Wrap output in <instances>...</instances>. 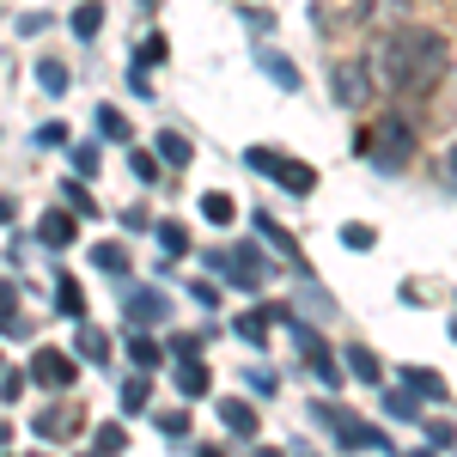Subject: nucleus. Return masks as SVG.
Segmentation results:
<instances>
[{
    "instance_id": "21",
    "label": "nucleus",
    "mask_w": 457,
    "mask_h": 457,
    "mask_svg": "<svg viewBox=\"0 0 457 457\" xmlns=\"http://www.w3.org/2000/svg\"><path fill=\"white\" fill-rule=\"evenodd\" d=\"M129 360H135V366H146V372H153V366H159V360H165V348H159V342H153V336H146V329H135V323H129Z\"/></svg>"
},
{
    "instance_id": "32",
    "label": "nucleus",
    "mask_w": 457,
    "mask_h": 457,
    "mask_svg": "<svg viewBox=\"0 0 457 457\" xmlns=\"http://www.w3.org/2000/svg\"><path fill=\"white\" fill-rule=\"evenodd\" d=\"M159 165H165L159 153H141V146H129V171L141 177V183H159Z\"/></svg>"
},
{
    "instance_id": "43",
    "label": "nucleus",
    "mask_w": 457,
    "mask_h": 457,
    "mask_svg": "<svg viewBox=\"0 0 457 457\" xmlns=\"http://www.w3.org/2000/svg\"><path fill=\"white\" fill-rule=\"evenodd\" d=\"M19 390H25V378H19V372H0V396H6V403H19Z\"/></svg>"
},
{
    "instance_id": "24",
    "label": "nucleus",
    "mask_w": 457,
    "mask_h": 457,
    "mask_svg": "<svg viewBox=\"0 0 457 457\" xmlns=\"http://www.w3.org/2000/svg\"><path fill=\"white\" fill-rule=\"evenodd\" d=\"M0 329L6 336H25V317H19V287L0 281Z\"/></svg>"
},
{
    "instance_id": "20",
    "label": "nucleus",
    "mask_w": 457,
    "mask_h": 457,
    "mask_svg": "<svg viewBox=\"0 0 457 457\" xmlns=\"http://www.w3.org/2000/svg\"><path fill=\"white\" fill-rule=\"evenodd\" d=\"M153 153H159V159H165V165H177V171H183V165H189V159H195V146H189V135H177V129H165V135H159V146H153Z\"/></svg>"
},
{
    "instance_id": "44",
    "label": "nucleus",
    "mask_w": 457,
    "mask_h": 457,
    "mask_svg": "<svg viewBox=\"0 0 457 457\" xmlns=\"http://www.w3.org/2000/svg\"><path fill=\"white\" fill-rule=\"evenodd\" d=\"M129 86H135V98H146V92H153V86H146V68H141V62L129 68Z\"/></svg>"
},
{
    "instance_id": "42",
    "label": "nucleus",
    "mask_w": 457,
    "mask_h": 457,
    "mask_svg": "<svg viewBox=\"0 0 457 457\" xmlns=\"http://www.w3.org/2000/svg\"><path fill=\"white\" fill-rule=\"evenodd\" d=\"M153 220H146V208H122V232H146Z\"/></svg>"
},
{
    "instance_id": "17",
    "label": "nucleus",
    "mask_w": 457,
    "mask_h": 457,
    "mask_svg": "<svg viewBox=\"0 0 457 457\" xmlns=\"http://www.w3.org/2000/svg\"><path fill=\"white\" fill-rule=\"evenodd\" d=\"M256 62H262V73H269V79H275V86H281V92H299V68H293V62H287L281 49H262V55H256Z\"/></svg>"
},
{
    "instance_id": "13",
    "label": "nucleus",
    "mask_w": 457,
    "mask_h": 457,
    "mask_svg": "<svg viewBox=\"0 0 457 457\" xmlns=\"http://www.w3.org/2000/svg\"><path fill=\"white\" fill-rule=\"evenodd\" d=\"M256 232H262L269 245L281 250V256H287V262H293V269H305V256H299V238L287 232V226H281V220H275V213H256Z\"/></svg>"
},
{
    "instance_id": "34",
    "label": "nucleus",
    "mask_w": 457,
    "mask_h": 457,
    "mask_svg": "<svg viewBox=\"0 0 457 457\" xmlns=\"http://www.w3.org/2000/svg\"><path fill=\"white\" fill-rule=\"evenodd\" d=\"M342 245H348V250H372V245H378V232H372L366 220H348V226H342Z\"/></svg>"
},
{
    "instance_id": "4",
    "label": "nucleus",
    "mask_w": 457,
    "mask_h": 457,
    "mask_svg": "<svg viewBox=\"0 0 457 457\" xmlns=\"http://www.w3.org/2000/svg\"><path fill=\"white\" fill-rule=\"evenodd\" d=\"M317 421L329 427L348 452H390V433L378 421H353L348 409H336V403H317Z\"/></svg>"
},
{
    "instance_id": "5",
    "label": "nucleus",
    "mask_w": 457,
    "mask_h": 457,
    "mask_svg": "<svg viewBox=\"0 0 457 457\" xmlns=\"http://www.w3.org/2000/svg\"><path fill=\"white\" fill-rule=\"evenodd\" d=\"M329 86H336L342 110H366L378 79H372V68H366V62H336V68H329Z\"/></svg>"
},
{
    "instance_id": "47",
    "label": "nucleus",
    "mask_w": 457,
    "mask_h": 457,
    "mask_svg": "<svg viewBox=\"0 0 457 457\" xmlns=\"http://www.w3.org/2000/svg\"><path fill=\"white\" fill-rule=\"evenodd\" d=\"M6 445H12V427H6V421H0V452H6Z\"/></svg>"
},
{
    "instance_id": "7",
    "label": "nucleus",
    "mask_w": 457,
    "mask_h": 457,
    "mask_svg": "<svg viewBox=\"0 0 457 457\" xmlns=\"http://www.w3.org/2000/svg\"><path fill=\"white\" fill-rule=\"evenodd\" d=\"M226 281L245 287V293H256V287L269 281V256H262L256 245H232L226 250Z\"/></svg>"
},
{
    "instance_id": "30",
    "label": "nucleus",
    "mask_w": 457,
    "mask_h": 457,
    "mask_svg": "<svg viewBox=\"0 0 457 457\" xmlns=\"http://www.w3.org/2000/svg\"><path fill=\"white\" fill-rule=\"evenodd\" d=\"M62 202H68L73 213H86V220H92V213H98V202H92V189H86V183H79V177H68V183H62Z\"/></svg>"
},
{
    "instance_id": "29",
    "label": "nucleus",
    "mask_w": 457,
    "mask_h": 457,
    "mask_svg": "<svg viewBox=\"0 0 457 457\" xmlns=\"http://www.w3.org/2000/svg\"><path fill=\"white\" fill-rule=\"evenodd\" d=\"M73 37H98V25H104V6L98 0H86V6H73Z\"/></svg>"
},
{
    "instance_id": "6",
    "label": "nucleus",
    "mask_w": 457,
    "mask_h": 457,
    "mask_svg": "<svg viewBox=\"0 0 457 457\" xmlns=\"http://www.w3.org/2000/svg\"><path fill=\"white\" fill-rule=\"evenodd\" d=\"M31 378L43 390H68L73 378H79V353L73 348H37L31 353Z\"/></svg>"
},
{
    "instance_id": "25",
    "label": "nucleus",
    "mask_w": 457,
    "mask_h": 457,
    "mask_svg": "<svg viewBox=\"0 0 457 457\" xmlns=\"http://www.w3.org/2000/svg\"><path fill=\"white\" fill-rule=\"evenodd\" d=\"M403 385L415 390V396H433V403L445 396V378H439V372H427V366H409V372H403Z\"/></svg>"
},
{
    "instance_id": "40",
    "label": "nucleus",
    "mask_w": 457,
    "mask_h": 457,
    "mask_svg": "<svg viewBox=\"0 0 457 457\" xmlns=\"http://www.w3.org/2000/svg\"><path fill=\"white\" fill-rule=\"evenodd\" d=\"M189 299H195V305H208V312H213V305H220V287H213V281H189Z\"/></svg>"
},
{
    "instance_id": "31",
    "label": "nucleus",
    "mask_w": 457,
    "mask_h": 457,
    "mask_svg": "<svg viewBox=\"0 0 457 457\" xmlns=\"http://www.w3.org/2000/svg\"><path fill=\"white\" fill-rule=\"evenodd\" d=\"M37 86H43L49 98H62V92H68V68H62V62H37Z\"/></svg>"
},
{
    "instance_id": "38",
    "label": "nucleus",
    "mask_w": 457,
    "mask_h": 457,
    "mask_svg": "<svg viewBox=\"0 0 457 457\" xmlns=\"http://www.w3.org/2000/svg\"><path fill=\"white\" fill-rule=\"evenodd\" d=\"M159 433H165V439H189V409H171V415H159Z\"/></svg>"
},
{
    "instance_id": "49",
    "label": "nucleus",
    "mask_w": 457,
    "mask_h": 457,
    "mask_svg": "<svg viewBox=\"0 0 457 457\" xmlns=\"http://www.w3.org/2000/svg\"><path fill=\"white\" fill-rule=\"evenodd\" d=\"M0 372H6V360H0Z\"/></svg>"
},
{
    "instance_id": "14",
    "label": "nucleus",
    "mask_w": 457,
    "mask_h": 457,
    "mask_svg": "<svg viewBox=\"0 0 457 457\" xmlns=\"http://www.w3.org/2000/svg\"><path fill=\"white\" fill-rule=\"evenodd\" d=\"M73 353H79V360H92V366H104V360H110V336L98 329V323H86V317H79V329H73Z\"/></svg>"
},
{
    "instance_id": "11",
    "label": "nucleus",
    "mask_w": 457,
    "mask_h": 457,
    "mask_svg": "<svg viewBox=\"0 0 457 457\" xmlns=\"http://www.w3.org/2000/svg\"><path fill=\"white\" fill-rule=\"evenodd\" d=\"M37 238H43L49 250H68L73 238H79V213L73 208H49L43 220H37Z\"/></svg>"
},
{
    "instance_id": "3",
    "label": "nucleus",
    "mask_w": 457,
    "mask_h": 457,
    "mask_svg": "<svg viewBox=\"0 0 457 457\" xmlns=\"http://www.w3.org/2000/svg\"><path fill=\"white\" fill-rule=\"evenodd\" d=\"M245 165H250V171H262V177H275L287 195H312V189H317L312 165H299L293 153H275V146H245Z\"/></svg>"
},
{
    "instance_id": "26",
    "label": "nucleus",
    "mask_w": 457,
    "mask_h": 457,
    "mask_svg": "<svg viewBox=\"0 0 457 457\" xmlns=\"http://www.w3.org/2000/svg\"><path fill=\"white\" fill-rule=\"evenodd\" d=\"M98 135H104V141H135L129 116H122V110H110V104H98Z\"/></svg>"
},
{
    "instance_id": "2",
    "label": "nucleus",
    "mask_w": 457,
    "mask_h": 457,
    "mask_svg": "<svg viewBox=\"0 0 457 457\" xmlns=\"http://www.w3.org/2000/svg\"><path fill=\"white\" fill-rule=\"evenodd\" d=\"M415 146H421L415 116H409V110H385V116H378V135H372V153H378L372 165H378V171H409Z\"/></svg>"
},
{
    "instance_id": "35",
    "label": "nucleus",
    "mask_w": 457,
    "mask_h": 457,
    "mask_svg": "<svg viewBox=\"0 0 457 457\" xmlns=\"http://www.w3.org/2000/svg\"><path fill=\"white\" fill-rule=\"evenodd\" d=\"M92 262H98L104 275H122V269H129V250H122V245H98V250H92Z\"/></svg>"
},
{
    "instance_id": "22",
    "label": "nucleus",
    "mask_w": 457,
    "mask_h": 457,
    "mask_svg": "<svg viewBox=\"0 0 457 457\" xmlns=\"http://www.w3.org/2000/svg\"><path fill=\"white\" fill-rule=\"evenodd\" d=\"M68 159H73V177H86V183L98 177V165H104V153H98V141H73V146H68Z\"/></svg>"
},
{
    "instance_id": "45",
    "label": "nucleus",
    "mask_w": 457,
    "mask_h": 457,
    "mask_svg": "<svg viewBox=\"0 0 457 457\" xmlns=\"http://www.w3.org/2000/svg\"><path fill=\"white\" fill-rule=\"evenodd\" d=\"M12 220H19V202H12V195H0V226H12Z\"/></svg>"
},
{
    "instance_id": "19",
    "label": "nucleus",
    "mask_w": 457,
    "mask_h": 457,
    "mask_svg": "<svg viewBox=\"0 0 457 457\" xmlns=\"http://www.w3.org/2000/svg\"><path fill=\"white\" fill-rule=\"evenodd\" d=\"M55 312H62V317H73V323L86 317V287L73 281V275H62V281H55Z\"/></svg>"
},
{
    "instance_id": "16",
    "label": "nucleus",
    "mask_w": 457,
    "mask_h": 457,
    "mask_svg": "<svg viewBox=\"0 0 457 457\" xmlns=\"http://www.w3.org/2000/svg\"><path fill=\"white\" fill-rule=\"evenodd\" d=\"M220 427L232 439H256V409L250 403H220Z\"/></svg>"
},
{
    "instance_id": "23",
    "label": "nucleus",
    "mask_w": 457,
    "mask_h": 457,
    "mask_svg": "<svg viewBox=\"0 0 457 457\" xmlns=\"http://www.w3.org/2000/svg\"><path fill=\"white\" fill-rule=\"evenodd\" d=\"M275 305H269V312H245L238 317V323H232V329H238V336H245V342H256V348H262V342H269V323H275Z\"/></svg>"
},
{
    "instance_id": "46",
    "label": "nucleus",
    "mask_w": 457,
    "mask_h": 457,
    "mask_svg": "<svg viewBox=\"0 0 457 457\" xmlns=\"http://www.w3.org/2000/svg\"><path fill=\"white\" fill-rule=\"evenodd\" d=\"M445 177H452V183H457V146H452V153H445Z\"/></svg>"
},
{
    "instance_id": "39",
    "label": "nucleus",
    "mask_w": 457,
    "mask_h": 457,
    "mask_svg": "<svg viewBox=\"0 0 457 457\" xmlns=\"http://www.w3.org/2000/svg\"><path fill=\"white\" fill-rule=\"evenodd\" d=\"M421 433H427V445H439V452H445V445H457V427L452 421H427Z\"/></svg>"
},
{
    "instance_id": "33",
    "label": "nucleus",
    "mask_w": 457,
    "mask_h": 457,
    "mask_svg": "<svg viewBox=\"0 0 457 457\" xmlns=\"http://www.w3.org/2000/svg\"><path fill=\"white\" fill-rule=\"evenodd\" d=\"M415 403H421V396H415V390H409V385H403V390H390V396H385L390 421H415Z\"/></svg>"
},
{
    "instance_id": "28",
    "label": "nucleus",
    "mask_w": 457,
    "mask_h": 457,
    "mask_svg": "<svg viewBox=\"0 0 457 457\" xmlns=\"http://www.w3.org/2000/svg\"><path fill=\"white\" fill-rule=\"evenodd\" d=\"M202 213H208L213 226H232V213H238V202H232L226 189H208V195H202Z\"/></svg>"
},
{
    "instance_id": "36",
    "label": "nucleus",
    "mask_w": 457,
    "mask_h": 457,
    "mask_svg": "<svg viewBox=\"0 0 457 457\" xmlns=\"http://www.w3.org/2000/svg\"><path fill=\"white\" fill-rule=\"evenodd\" d=\"M92 445H98V452H122V445H129V427L104 421V427H98V433H92Z\"/></svg>"
},
{
    "instance_id": "41",
    "label": "nucleus",
    "mask_w": 457,
    "mask_h": 457,
    "mask_svg": "<svg viewBox=\"0 0 457 457\" xmlns=\"http://www.w3.org/2000/svg\"><path fill=\"white\" fill-rule=\"evenodd\" d=\"M37 141H43V146H68V129H62V122H43Z\"/></svg>"
},
{
    "instance_id": "10",
    "label": "nucleus",
    "mask_w": 457,
    "mask_h": 457,
    "mask_svg": "<svg viewBox=\"0 0 457 457\" xmlns=\"http://www.w3.org/2000/svg\"><path fill=\"white\" fill-rule=\"evenodd\" d=\"M79 427H86V409H79V403H62V409H43V415L31 421V433L37 439H68V433H79Z\"/></svg>"
},
{
    "instance_id": "8",
    "label": "nucleus",
    "mask_w": 457,
    "mask_h": 457,
    "mask_svg": "<svg viewBox=\"0 0 457 457\" xmlns=\"http://www.w3.org/2000/svg\"><path fill=\"white\" fill-rule=\"evenodd\" d=\"M293 336H299V348H305V366H312L317 378H323V385H329V390L342 385V372H348V366H336V353H329V342H323L317 329H305L299 317H293Z\"/></svg>"
},
{
    "instance_id": "48",
    "label": "nucleus",
    "mask_w": 457,
    "mask_h": 457,
    "mask_svg": "<svg viewBox=\"0 0 457 457\" xmlns=\"http://www.w3.org/2000/svg\"><path fill=\"white\" fill-rule=\"evenodd\" d=\"M385 6H415V0H385Z\"/></svg>"
},
{
    "instance_id": "9",
    "label": "nucleus",
    "mask_w": 457,
    "mask_h": 457,
    "mask_svg": "<svg viewBox=\"0 0 457 457\" xmlns=\"http://www.w3.org/2000/svg\"><path fill=\"white\" fill-rule=\"evenodd\" d=\"M122 312H129V323H135V329H146V323H165V317H171V299H165L159 287H135Z\"/></svg>"
},
{
    "instance_id": "27",
    "label": "nucleus",
    "mask_w": 457,
    "mask_h": 457,
    "mask_svg": "<svg viewBox=\"0 0 457 457\" xmlns=\"http://www.w3.org/2000/svg\"><path fill=\"white\" fill-rule=\"evenodd\" d=\"M159 245H165V256H189V226L183 220H159Z\"/></svg>"
},
{
    "instance_id": "18",
    "label": "nucleus",
    "mask_w": 457,
    "mask_h": 457,
    "mask_svg": "<svg viewBox=\"0 0 457 457\" xmlns=\"http://www.w3.org/2000/svg\"><path fill=\"white\" fill-rule=\"evenodd\" d=\"M146 403H153V378H146V366H135L129 385H122V415H141Z\"/></svg>"
},
{
    "instance_id": "1",
    "label": "nucleus",
    "mask_w": 457,
    "mask_h": 457,
    "mask_svg": "<svg viewBox=\"0 0 457 457\" xmlns=\"http://www.w3.org/2000/svg\"><path fill=\"white\" fill-rule=\"evenodd\" d=\"M366 68H372V79H378L385 92L427 98V92H439L445 73H452V43L439 31H427V25H403V31H390L385 43L366 55Z\"/></svg>"
},
{
    "instance_id": "12",
    "label": "nucleus",
    "mask_w": 457,
    "mask_h": 457,
    "mask_svg": "<svg viewBox=\"0 0 457 457\" xmlns=\"http://www.w3.org/2000/svg\"><path fill=\"white\" fill-rule=\"evenodd\" d=\"M208 385H213L208 360H202V353H177V390H183V396H208Z\"/></svg>"
},
{
    "instance_id": "15",
    "label": "nucleus",
    "mask_w": 457,
    "mask_h": 457,
    "mask_svg": "<svg viewBox=\"0 0 457 457\" xmlns=\"http://www.w3.org/2000/svg\"><path fill=\"white\" fill-rule=\"evenodd\" d=\"M342 353H348V378H360V385H378V378H385V360H378L372 348L353 342V348H342Z\"/></svg>"
},
{
    "instance_id": "37",
    "label": "nucleus",
    "mask_w": 457,
    "mask_h": 457,
    "mask_svg": "<svg viewBox=\"0 0 457 457\" xmlns=\"http://www.w3.org/2000/svg\"><path fill=\"white\" fill-rule=\"evenodd\" d=\"M165 55H171V43H165V37L153 31V37H146V43H141V55H135V62H141V68H159Z\"/></svg>"
}]
</instances>
